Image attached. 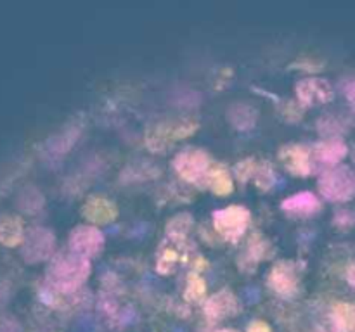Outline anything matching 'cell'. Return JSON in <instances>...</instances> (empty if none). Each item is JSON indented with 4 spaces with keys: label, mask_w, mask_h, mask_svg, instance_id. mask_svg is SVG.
<instances>
[{
    "label": "cell",
    "mask_w": 355,
    "mask_h": 332,
    "mask_svg": "<svg viewBox=\"0 0 355 332\" xmlns=\"http://www.w3.org/2000/svg\"><path fill=\"white\" fill-rule=\"evenodd\" d=\"M90 273L89 258L80 256L69 249L68 252H58L47 266V284L52 290L61 294L76 293L87 282Z\"/></svg>",
    "instance_id": "cell-1"
},
{
    "label": "cell",
    "mask_w": 355,
    "mask_h": 332,
    "mask_svg": "<svg viewBox=\"0 0 355 332\" xmlns=\"http://www.w3.org/2000/svg\"><path fill=\"white\" fill-rule=\"evenodd\" d=\"M198 127H200L198 121L191 120V118H179V120L156 123L146 131V147L153 152L166 151L175 142L191 137L198 130Z\"/></svg>",
    "instance_id": "cell-2"
},
{
    "label": "cell",
    "mask_w": 355,
    "mask_h": 332,
    "mask_svg": "<svg viewBox=\"0 0 355 332\" xmlns=\"http://www.w3.org/2000/svg\"><path fill=\"white\" fill-rule=\"evenodd\" d=\"M322 197L333 203H345L355 196V169L345 165L329 166L318 182Z\"/></svg>",
    "instance_id": "cell-3"
},
{
    "label": "cell",
    "mask_w": 355,
    "mask_h": 332,
    "mask_svg": "<svg viewBox=\"0 0 355 332\" xmlns=\"http://www.w3.org/2000/svg\"><path fill=\"white\" fill-rule=\"evenodd\" d=\"M177 175L193 185H207V176L211 168V158L200 147H186L173 158Z\"/></svg>",
    "instance_id": "cell-4"
},
{
    "label": "cell",
    "mask_w": 355,
    "mask_h": 332,
    "mask_svg": "<svg viewBox=\"0 0 355 332\" xmlns=\"http://www.w3.org/2000/svg\"><path fill=\"white\" fill-rule=\"evenodd\" d=\"M252 221V214L245 206L231 204L214 213V227L222 239L229 242H238L246 234Z\"/></svg>",
    "instance_id": "cell-5"
},
{
    "label": "cell",
    "mask_w": 355,
    "mask_h": 332,
    "mask_svg": "<svg viewBox=\"0 0 355 332\" xmlns=\"http://www.w3.org/2000/svg\"><path fill=\"white\" fill-rule=\"evenodd\" d=\"M267 284L281 297H293L300 290V277L293 261H277L270 268Z\"/></svg>",
    "instance_id": "cell-6"
},
{
    "label": "cell",
    "mask_w": 355,
    "mask_h": 332,
    "mask_svg": "<svg viewBox=\"0 0 355 332\" xmlns=\"http://www.w3.org/2000/svg\"><path fill=\"white\" fill-rule=\"evenodd\" d=\"M104 248V234L96 225H78L69 234V249L85 258L97 256Z\"/></svg>",
    "instance_id": "cell-7"
},
{
    "label": "cell",
    "mask_w": 355,
    "mask_h": 332,
    "mask_svg": "<svg viewBox=\"0 0 355 332\" xmlns=\"http://www.w3.org/2000/svg\"><path fill=\"white\" fill-rule=\"evenodd\" d=\"M55 248V237L52 230L44 227H35L28 232L24 239V251L23 256L30 263L44 261V259L52 258V252Z\"/></svg>",
    "instance_id": "cell-8"
},
{
    "label": "cell",
    "mask_w": 355,
    "mask_h": 332,
    "mask_svg": "<svg viewBox=\"0 0 355 332\" xmlns=\"http://www.w3.org/2000/svg\"><path fill=\"white\" fill-rule=\"evenodd\" d=\"M279 161L284 168L297 176H309L314 172L312 151L300 144H288L279 149Z\"/></svg>",
    "instance_id": "cell-9"
},
{
    "label": "cell",
    "mask_w": 355,
    "mask_h": 332,
    "mask_svg": "<svg viewBox=\"0 0 355 332\" xmlns=\"http://www.w3.org/2000/svg\"><path fill=\"white\" fill-rule=\"evenodd\" d=\"M298 97V102L302 106H321L333 100V86L328 80L322 78H305L297 83L295 89Z\"/></svg>",
    "instance_id": "cell-10"
},
{
    "label": "cell",
    "mask_w": 355,
    "mask_h": 332,
    "mask_svg": "<svg viewBox=\"0 0 355 332\" xmlns=\"http://www.w3.org/2000/svg\"><path fill=\"white\" fill-rule=\"evenodd\" d=\"M82 128H83V123L80 118L66 124L58 135H54V137H51L47 142H45V156L54 161V159H59L64 154H68V151L73 147L76 138H78L80 133H82Z\"/></svg>",
    "instance_id": "cell-11"
},
{
    "label": "cell",
    "mask_w": 355,
    "mask_h": 332,
    "mask_svg": "<svg viewBox=\"0 0 355 332\" xmlns=\"http://www.w3.org/2000/svg\"><path fill=\"white\" fill-rule=\"evenodd\" d=\"M82 216L90 225L113 223L118 216V208L113 201L103 196H90L82 206Z\"/></svg>",
    "instance_id": "cell-12"
},
{
    "label": "cell",
    "mask_w": 355,
    "mask_h": 332,
    "mask_svg": "<svg viewBox=\"0 0 355 332\" xmlns=\"http://www.w3.org/2000/svg\"><path fill=\"white\" fill-rule=\"evenodd\" d=\"M203 311L211 322L224 320V318L234 317L236 313H239V301L231 290H218L205 301Z\"/></svg>",
    "instance_id": "cell-13"
},
{
    "label": "cell",
    "mask_w": 355,
    "mask_h": 332,
    "mask_svg": "<svg viewBox=\"0 0 355 332\" xmlns=\"http://www.w3.org/2000/svg\"><path fill=\"white\" fill-rule=\"evenodd\" d=\"M284 213L291 216H312L321 210V201L312 192H297L281 203Z\"/></svg>",
    "instance_id": "cell-14"
},
{
    "label": "cell",
    "mask_w": 355,
    "mask_h": 332,
    "mask_svg": "<svg viewBox=\"0 0 355 332\" xmlns=\"http://www.w3.org/2000/svg\"><path fill=\"white\" fill-rule=\"evenodd\" d=\"M349 154V147L342 138H324V140L318 142L312 149V158L315 161L322 163L329 168V166L340 165L345 156Z\"/></svg>",
    "instance_id": "cell-15"
},
{
    "label": "cell",
    "mask_w": 355,
    "mask_h": 332,
    "mask_svg": "<svg viewBox=\"0 0 355 332\" xmlns=\"http://www.w3.org/2000/svg\"><path fill=\"white\" fill-rule=\"evenodd\" d=\"M227 116H229V121H231V124L236 128V130L246 131V130H252V128L255 127L259 113H257L255 107L250 106V104L236 102L229 107Z\"/></svg>",
    "instance_id": "cell-16"
},
{
    "label": "cell",
    "mask_w": 355,
    "mask_h": 332,
    "mask_svg": "<svg viewBox=\"0 0 355 332\" xmlns=\"http://www.w3.org/2000/svg\"><path fill=\"white\" fill-rule=\"evenodd\" d=\"M207 185L217 196L225 197L229 194H232V190H234V180H232L231 172L224 165H211L207 176Z\"/></svg>",
    "instance_id": "cell-17"
},
{
    "label": "cell",
    "mask_w": 355,
    "mask_h": 332,
    "mask_svg": "<svg viewBox=\"0 0 355 332\" xmlns=\"http://www.w3.org/2000/svg\"><path fill=\"white\" fill-rule=\"evenodd\" d=\"M331 320L338 332H355V304L347 301L333 304Z\"/></svg>",
    "instance_id": "cell-18"
},
{
    "label": "cell",
    "mask_w": 355,
    "mask_h": 332,
    "mask_svg": "<svg viewBox=\"0 0 355 332\" xmlns=\"http://www.w3.org/2000/svg\"><path fill=\"white\" fill-rule=\"evenodd\" d=\"M191 225H193V216L187 213H180L170 220L166 225V235L170 241L177 246H182L187 239V232H189Z\"/></svg>",
    "instance_id": "cell-19"
},
{
    "label": "cell",
    "mask_w": 355,
    "mask_h": 332,
    "mask_svg": "<svg viewBox=\"0 0 355 332\" xmlns=\"http://www.w3.org/2000/svg\"><path fill=\"white\" fill-rule=\"evenodd\" d=\"M0 241L7 246H16L23 241V225L17 218H7L0 223Z\"/></svg>",
    "instance_id": "cell-20"
},
{
    "label": "cell",
    "mask_w": 355,
    "mask_h": 332,
    "mask_svg": "<svg viewBox=\"0 0 355 332\" xmlns=\"http://www.w3.org/2000/svg\"><path fill=\"white\" fill-rule=\"evenodd\" d=\"M184 296H186L187 301H193V303H201L205 299V296H207V282H205L200 273H189Z\"/></svg>",
    "instance_id": "cell-21"
},
{
    "label": "cell",
    "mask_w": 355,
    "mask_h": 332,
    "mask_svg": "<svg viewBox=\"0 0 355 332\" xmlns=\"http://www.w3.org/2000/svg\"><path fill=\"white\" fill-rule=\"evenodd\" d=\"M253 178H255V183L259 189L269 190L276 183V173L272 172V166L269 163L259 161L255 173H253Z\"/></svg>",
    "instance_id": "cell-22"
},
{
    "label": "cell",
    "mask_w": 355,
    "mask_h": 332,
    "mask_svg": "<svg viewBox=\"0 0 355 332\" xmlns=\"http://www.w3.org/2000/svg\"><path fill=\"white\" fill-rule=\"evenodd\" d=\"M318 130L324 138H340L343 131H345V127H343V123L338 118L324 116L319 120Z\"/></svg>",
    "instance_id": "cell-23"
},
{
    "label": "cell",
    "mask_w": 355,
    "mask_h": 332,
    "mask_svg": "<svg viewBox=\"0 0 355 332\" xmlns=\"http://www.w3.org/2000/svg\"><path fill=\"white\" fill-rule=\"evenodd\" d=\"M177 246V244H175ZM179 248H162L158 256V272L159 273H172L173 268L177 266V261L180 259Z\"/></svg>",
    "instance_id": "cell-24"
},
{
    "label": "cell",
    "mask_w": 355,
    "mask_h": 332,
    "mask_svg": "<svg viewBox=\"0 0 355 332\" xmlns=\"http://www.w3.org/2000/svg\"><path fill=\"white\" fill-rule=\"evenodd\" d=\"M269 252V242L259 234H253L252 239L248 241V256L253 261H260Z\"/></svg>",
    "instance_id": "cell-25"
},
{
    "label": "cell",
    "mask_w": 355,
    "mask_h": 332,
    "mask_svg": "<svg viewBox=\"0 0 355 332\" xmlns=\"http://www.w3.org/2000/svg\"><path fill=\"white\" fill-rule=\"evenodd\" d=\"M257 165H259L257 159L253 158L243 159V161H239L238 165L234 166V176L239 180V182L246 183L250 178H253V173H255Z\"/></svg>",
    "instance_id": "cell-26"
},
{
    "label": "cell",
    "mask_w": 355,
    "mask_h": 332,
    "mask_svg": "<svg viewBox=\"0 0 355 332\" xmlns=\"http://www.w3.org/2000/svg\"><path fill=\"white\" fill-rule=\"evenodd\" d=\"M335 223L340 227H355V213L354 211H338L335 214Z\"/></svg>",
    "instance_id": "cell-27"
},
{
    "label": "cell",
    "mask_w": 355,
    "mask_h": 332,
    "mask_svg": "<svg viewBox=\"0 0 355 332\" xmlns=\"http://www.w3.org/2000/svg\"><path fill=\"white\" fill-rule=\"evenodd\" d=\"M248 332H272V329H270V325L267 324V322L255 320V322H252V324H250Z\"/></svg>",
    "instance_id": "cell-28"
},
{
    "label": "cell",
    "mask_w": 355,
    "mask_h": 332,
    "mask_svg": "<svg viewBox=\"0 0 355 332\" xmlns=\"http://www.w3.org/2000/svg\"><path fill=\"white\" fill-rule=\"evenodd\" d=\"M345 97L349 100L350 107L355 111V78L345 85Z\"/></svg>",
    "instance_id": "cell-29"
},
{
    "label": "cell",
    "mask_w": 355,
    "mask_h": 332,
    "mask_svg": "<svg viewBox=\"0 0 355 332\" xmlns=\"http://www.w3.org/2000/svg\"><path fill=\"white\" fill-rule=\"evenodd\" d=\"M345 275H347V282H349L352 287H355V261L350 263L349 268H347Z\"/></svg>",
    "instance_id": "cell-30"
},
{
    "label": "cell",
    "mask_w": 355,
    "mask_h": 332,
    "mask_svg": "<svg viewBox=\"0 0 355 332\" xmlns=\"http://www.w3.org/2000/svg\"><path fill=\"white\" fill-rule=\"evenodd\" d=\"M0 332H21V329L14 324H6L0 327Z\"/></svg>",
    "instance_id": "cell-31"
},
{
    "label": "cell",
    "mask_w": 355,
    "mask_h": 332,
    "mask_svg": "<svg viewBox=\"0 0 355 332\" xmlns=\"http://www.w3.org/2000/svg\"><path fill=\"white\" fill-rule=\"evenodd\" d=\"M217 332H238V331H232V329H222V331H217Z\"/></svg>",
    "instance_id": "cell-32"
},
{
    "label": "cell",
    "mask_w": 355,
    "mask_h": 332,
    "mask_svg": "<svg viewBox=\"0 0 355 332\" xmlns=\"http://www.w3.org/2000/svg\"><path fill=\"white\" fill-rule=\"evenodd\" d=\"M354 159H355V152H354Z\"/></svg>",
    "instance_id": "cell-33"
}]
</instances>
